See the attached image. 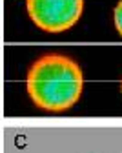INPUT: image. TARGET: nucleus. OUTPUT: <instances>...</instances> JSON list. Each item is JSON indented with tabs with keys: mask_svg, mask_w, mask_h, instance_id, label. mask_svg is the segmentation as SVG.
Masks as SVG:
<instances>
[{
	"mask_svg": "<svg viewBox=\"0 0 122 153\" xmlns=\"http://www.w3.org/2000/svg\"><path fill=\"white\" fill-rule=\"evenodd\" d=\"M28 93L44 111H66L82 95L84 76L80 66L62 53H48L28 71Z\"/></svg>",
	"mask_w": 122,
	"mask_h": 153,
	"instance_id": "1",
	"label": "nucleus"
},
{
	"mask_svg": "<svg viewBox=\"0 0 122 153\" xmlns=\"http://www.w3.org/2000/svg\"><path fill=\"white\" fill-rule=\"evenodd\" d=\"M28 15L46 33H62L73 27L84 9V0H28Z\"/></svg>",
	"mask_w": 122,
	"mask_h": 153,
	"instance_id": "2",
	"label": "nucleus"
},
{
	"mask_svg": "<svg viewBox=\"0 0 122 153\" xmlns=\"http://www.w3.org/2000/svg\"><path fill=\"white\" fill-rule=\"evenodd\" d=\"M113 22H115V27H117L118 35L122 36V0L115 6V11H113Z\"/></svg>",
	"mask_w": 122,
	"mask_h": 153,
	"instance_id": "3",
	"label": "nucleus"
},
{
	"mask_svg": "<svg viewBox=\"0 0 122 153\" xmlns=\"http://www.w3.org/2000/svg\"><path fill=\"white\" fill-rule=\"evenodd\" d=\"M120 89H122V86H120Z\"/></svg>",
	"mask_w": 122,
	"mask_h": 153,
	"instance_id": "4",
	"label": "nucleus"
}]
</instances>
